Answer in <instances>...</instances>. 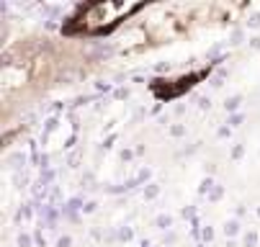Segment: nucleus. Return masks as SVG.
<instances>
[{"instance_id":"nucleus-2","label":"nucleus","mask_w":260,"mask_h":247,"mask_svg":"<svg viewBox=\"0 0 260 247\" xmlns=\"http://www.w3.org/2000/svg\"><path fill=\"white\" fill-rule=\"evenodd\" d=\"M144 3H124V0H101V3H85L78 6L64 23L67 37H101V33L114 31L124 21H132L139 11H144Z\"/></svg>"},{"instance_id":"nucleus-3","label":"nucleus","mask_w":260,"mask_h":247,"mask_svg":"<svg viewBox=\"0 0 260 247\" xmlns=\"http://www.w3.org/2000/svg\"><path fill=\"white\" fill-rule=\"evenodd\" d=\"M204 75H209V69H201V73H196V75H188V78L183 75V78H178V80H173V83H185V80H188V83H199ZM183 90H185V85H180V88H178V95H180ZM173 95H175V88H165L162 93H157V98H173Z\"/></svg>"},{"instance_id":"nucleus-1","label":"nucleus","mask_w":260,"mask_h":247,"mask_svg":"<svg viewBox=\"0 0 260 247\" xmlns=\"http://www.w3.org/2000/svg\"><path fill=\"white\" fill-rule=\"evenodd\" d=\"M230 18H232V8L219 6V3L147 6L144 18H134V23L124 28V33L119 37V49L124 54L155 49V47L188 37V33H193L199 28L221 26Z\"/></svg>"}]
</instances>
